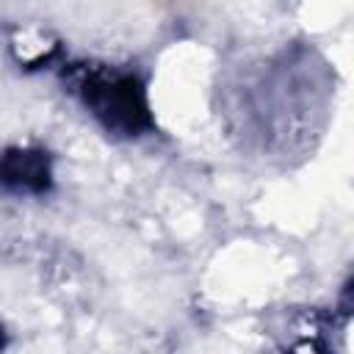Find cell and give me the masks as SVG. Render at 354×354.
<instances>
[{
  "label": "cell",
  "instance_id": "obj_1",
  "mask_svg": "<svg viewBox=\"0 0 354 354\" xmlns=\"http://www.w3.org/2000/svg\"><path fill=\"white\" fill-rule=\"evenodd\" d=\"M75 91L88 113L119 138H138L155 130L147 86L136 72L83 64L75 69Z\"/></svg>",
  "mask_w": 354,
  "mask_h": 354
},
{
  "label": "cell",
  "instance_id": "obj_2",
  "mask_svg": "<svg viewBox=\"0 0 354 354\" xmlns=\"http://www.w3.org/2000/svg\"><path fill=\"white\" fill-rule=\"evenodd\" d=\"M0 188L14 194H47L53 188V160L39 147H8L0 152Z\"/></svg>",
  "mask_w": 354,
  "mask_h": 354
},
{
  "label": "cell",
  "instance_id": "obj_3",
  "mask_svg": "<svg viewBox=\"0 0 354 354\" xmlns=\"http://www.w3.org/2000/svg\"><path fill=\"white\" fill-rule=\"evenodd\" d=\"M3 346H6V335H3V329H0V351H3Z\"/></svg>",
  "mask_w": 354,
  "mask_h": 354
}]
</instances>
